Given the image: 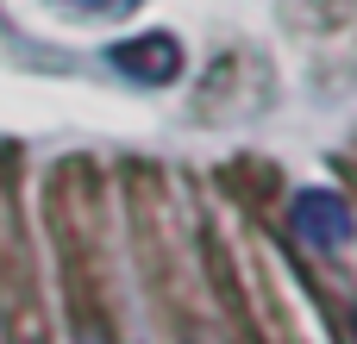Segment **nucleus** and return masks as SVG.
<instances>
[{
    "mask_svg": "<svg viewBox=\"0 0 357 344\" xmlns=\"http://www.w3.org/2000/svg\"><path fill=\"white\" fill-rule=\"evenodd\" d=\"M289 226H295V238H301L307 251H320V257H339V251L357 238L351 201H345V194H333V188H307V194H295Z\"/></svg>",
    "mask_w": 357,
    "mask_h": 344,
    "instance_id": "nucleus-1",
    "label": "nucleus"
},
{
    "mask_svg": "<svg viewBox=\"0 0 357 344\" xmlns=\"http://www.w3.org/2000/svg\"><path fill=\"white\" fill-rule=\"evenodd\" d=\"M107 63H113L119 75L144 81V88H163V81H176V75H182V44H176L169 31H144V38L113 44V50H107Z\"/></svg>",
    "mask_w": 357,
    "mask_h": 344,
    "instance_id": "nucleus-2",
    "label": "nucleus"
},
{
    "mask_svg": "<svg viewBox=\"0 0 357 344\" xmlns=\"http://www.w3.org/2000/svg\"><path fill=\"white\" fill-rule=\"evenodd\" d=\"M69 6H82V13H126V6H138V0H69Z\"/></svg>",
    "mask_w": 357,
    "mask_h": 344,
    "instance_id": "nucleus-3",
    "label": "nucleus"
},
{
    "mask_svg": "<svg viewBox=\"0 0 357 344\" xmlns=\"http://www.w3.org/2000/svg\"><path fill=\"white\" fill-rule=\"evenodd\" d=\"M88 344H100V338H88Z\"/></svg>",
    "mask_w": 357,
    "mask_h": 344,
    "instance_id": "nucleus-4",
    "label": "nucleus"
}]
</instances>
